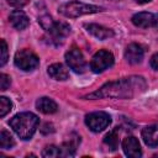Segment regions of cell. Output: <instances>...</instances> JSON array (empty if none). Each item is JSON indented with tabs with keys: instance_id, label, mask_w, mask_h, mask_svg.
Instances as JSON below:
<instances>
[{
	"instance_id": "26",
	"label": "cell",
	"mask_w": 158,
	"mask_h": 158,
	"mask_svg": "<svg viewBox=\"0 0 158 158\" xmlns=\"http://www.w3.org/2000/svg\"><path fill=\"white\" fill-rule=\"evenodd\" d=\"M149 64H151V67H152L154 70H158V53H156V54H153V56L151 57Z\"/></svg>"
},
{
	"instance_id": "27",
	"label": "cell",
	"mask_w": 158,
	"mask_h": 158,
	"mask_svg": "<svg viewBox=\"0 0 158 158\" xmlns=\"http://www.w3.org/2000/svg\"><path fill=\"white\" fill-rule=\"evenodd\" d=\"M137 4H147V2H149L151 0H135Z\"/></svg>"
},
{
	"instance_id": "25",
	"label": "cell",
	"mask_w": 158,
	"mask_h": 158,
	"mask_svg": "<svg viewBox=\"0 0 158 158\" xmlns=\"http://www.w3.org/2000/svg\"><path fill=\"white\" fill-rule=\"evenodd\" d=\"M6 1L9 5H11L14 7H22V6L27 5L30 0H6Z\"/></svg>"
},
{
	"instance_id": "10",
	"label": "cell",
	"mask_w": 158,
	"mask_h": 158,
	"mask_svg": "<svg viewBox=\"0 0 158 158\" xmlns=\"http://www.w3.org/2000/svg\"><path fill=\"white\" fill-rule=\"evenodd\" d=\"M143 56H144V49L142 48L141 44H138V43H130L126 47L125 58H126V60L128 63H131V64H138V63L142 62Z\"/></svg>"
},
{
	"instance_id": "20",
	"label": "cell",
	"mask_w": 158,
	"mask_h": 158,
	"mask_svg": "<svg viewBox=\"0 0 158 158\" xmlns=\"http://www.w3.org/2000/svg\"><path fill=\"white\" fill-rule=\"evenodd\" d=\"M12 109V102L5 98V96H1L0 98V117H4L7 112H10Z\"/></svg>"
},
{
	"instance_id": "22",
	"label": "cell",
	"mask_w": 158,
	"mask_h": 158,
	"mask_svg": "<svg viewBox=\"0 0 158 158\" xmlns=\"http://www.w3.org/2000/svg\"><path fill=\"white\" fill-rule=\"evenodd\" d=\"M38 22H40V25L42 26V28L43 30H46V31H48L49 30V27L53 25V20H52V17L49 16V15H42V16H40L38 17Z\"/></svg>"
},
{
	"instance_id": "29",
	"label": "cell",
	"mask_w": 158,
	"mask_h": 158,
	"mask_svg": "<svg viewBox=\"0 0 158 158\" xmlns=\"http://www.w3.org/2000/svg\"><path fill=\"white\" fill-rule=\"evenodd\" d=\"M111 1H116V0H111Z\"/></svg>"
},
{
	"instance_id": "5",
	"label": "cell",
	"mask_w": 158,
	"mask_h": 158,
	"mask_svg": "<svg viewBox=\"0 0 158 158\" xmlns=\"http://www.w3.org/2000/svg\"><path fill=\"white\" fill-rule=\"evenodd\" d=\"M111 123V117L104 111L90 112L85 116V125L93 132H101Z\"/></svg>"
},
{
	"instance_id": "19",
	"label": "cell",
	"mask_w": 158,
	"mask_h": 158,
	"mask_svg": "<svg viewBox=\"0 0 158 158\" xmlns=\"http://www.w3.org/2000/svg\"><path fill=\"white\" fill-rule=\"evenodd\" d=\"M14 144H15V141L10 135V132H7L6 130H2L0 133V147L2 149H10Z\"/></svg>"
},
{
	"instance_id": "1",
	"label": "cell",
	"mask_w": 158,
	"mask_h": 158,
	"mask_svg": "<svg viewBox=\"0 0 158 158\" xmlns=\"http://www.w3.org/2000/svg\"><path fill=\"white\" fill-rule=\"evenodd\" d=\"M146 89V81L142 77L122 78L116 81H111L101 86L99 90L84 96L85 99H100V98H114V99H130L137 93Z\"/></svg>"
},
{
	"instance_id": "21",
	"label": "cell",
	"mask_w": 158,
	"mask_h": 158,
	"mask_svg": "<svg viewBox=\"0 0 158 158\" xmlns=\"http://www.w3.org/2000/svg\"><path fill=\"white\" fill-rule=\"evenodd\" d=\"M42 157L46 158H53V157H59V148L57 146H47L43 151H42Z\"/></svg>"
},
{
	"instance_id": "13",
	"label": "cell",
	"mask_w": 158,
	"mask_h": 158,
	"mask_svg": "<svg viewBox=\"0 0 158 158\" xmlns=\"http://www.w3.org/2000/svg\"><path fill=\"white\" fill-rule=\"evenodd\" d=\"M85 28H86V31L89 33H91L98 40H107V38H110V37H112L115 35L111 28H107V27L101 26V25H98V23L85 25Z\"/></svg>"
},
{
	"instance_id": "17",
	"label": "cell",
	"mask_w": 158,
	"mask_h": 158,
	"mask_svg": "<svg viewBox=\"0 0 158 158\" xmlns=\"http://www.w3.org/2000/svg\"><path fill=\"white\" fill-rule=\"evenodd\" d=\"M80 141V139H79ZM78 139L74 142L73 139H69L68 142L62 143L58 148H59V157H73L75 153V147L79 142Z\"/></svg>"
},
{
	"instance_id": "11",
	"label": "cell",
	"mask_w": 158,
	"mask_h": 158,
	"mask_svg": "<svg viewBox=\"0 0 158 158\" xmlns=\"http://www.w3.org/2000/svg\"><path fill=\"white\" fill-rule=\"evenodd\" d=\"M132 23L141 28H148L156 26V15L152 12H138L132 16Z\"/></svg>"
},
{
	"instance_id": "6",
	"label": "cell",
	"mask_w": 158,
	"mask_h": 158,
	"mask_svg": "<svg viewBox=\"0 0 158 158\" xmlns=\"http://www.w3.org/2000/svg\"><path fill=\"white\" fill-rule=\"evenodd\" d=\"M114 64V56L106 49H100L96 52L90 60V69L94 73H102Z\"/></svg>"
},
{
	"instance_id": "15",
	"label": "cell",
	"mask_w": 158,
	"mask_h": 158,
	"mask_svg": "<svg viewBox=\"0 0 158 158\" xmlns=\"http://www.w3.org/2000/svg\"><path fill=\"white\" fill-rule=\"evenodd\" d=\"M36 107L38 111H41L42 114H46V115H49V114H54L57 112L58 110V105L54 100H52L51 98H40L37 101H36Z\"/></svg>"
},
{
	"instance_id": "9",
	"label": "cell",
	"mask_w": 158,
	"mask_h": 158,
	"mask_svg": "<svg viewBox=\"0 0 158 158\" xmlns=\"http://www.w3.org/2000/svg\"><path fill=\"white\" fill-rule=\"evenodd\" d=\"M122 149H123L125 154L127 157H131V158H138L142 154L139 142L133 136H127V137L123 138V141H122Z\"/></svg>"
},
{
	"instance_id": "14",
	"label": "cell",
	"mask_w": 158,
	"mask_h": 158,
	"mask_svg": "<svg viewBox=\"0 0 158 158\" xmlns=\"http://www.w3.org/2000/svg\"><path fill=\"white\" fill-rule=\"evenodd\" d=\"M142 138L148 147H158V125H149L142 130Z\"/></svg>"
},
{
	"instance_id": "24",
	"label": "cell",
	"mask_w": 158,
	"mask_h": 158,
	"mask_svg": "<svg viewBox=\"0 0 158 158\" xmlns=\"http://www.w3.org/2000/svg\"><path fill=\"white\" fill-rule=\"evenodd\" d=\"M7 62V44L5 42V40H1V60H0V65H5V63Z\"/></svg>"
},
{
	"instance_id": "12",
	"label": "cell",
	"mask_w": 158,
	"mask_h": 158,
	"mask_svg": "<svg viewBox=\"0 0 158 158\" xmlns=\"http://www.w3.org/2000/svg\"><path fill=\"white\" fill-rule=\"evenodd\" d=\"M9 20H10V23L12 25V27L19 30V31L25 30L30 25V20H28L27 15L22 10H14V11H11L10 16H9Z\"/></svg>"
},
{
	"instance_id": "28",
	"label": "cell",
	"mask_w": 158,
	"mask_h": 158,
	"mask_svg": "<svg viewBox=\"0 0 158 158\" xmlns=\"http://www.w3.org/2000/svg\"><path fill=\"white\" fill-rule=\"evenodd\" d=\"M156 27L158 28V15H156Z\"/></svg>"
},
{
	"instance_id": "8",
	"label": "cell",
	"mask_w": 158,
	"mask_h": 158,
	"mask_svg": "<svg viewBox=\"0 0 158 158\" xmlns=\"http://www.w3.org/2000/svg\"><path fill=\"white\" fill-rule=\"evenodd\" d=\"M47 32L51 37V41L54 42L56 44H59L70 33V26L65 22H62V21L53 22V25L49 27V30Z\"/></svg>"
},
{
	"instance_id": "2",
	"label": "cell",
	"mask_w": 158,
	"mask_h": 158,
	"mask_svg": "<svg viewBox=\"0 0 158 158\" xmlns=\"http://www.w3.org/2000/svg\"><path fill=\"white\" fill-rule=\"evenodd\" d=\"M11 128L22 139H30L36 132L40 118L32 112H20L9 121Z\"/></svg>"
},
{
	"instance_id": "23",
	"label": "cell",
	"mask_w": 158,
	"mask_h": 158,
	"mask_svg": "<svg viewBox=\"0 0 158 158\" xmlns=\"http://www.w3.org/2000/svg\"><path fill=\"white\" fill-rule=\"evenodd\" d=\"M10 84H11V78L9 77V75H6V74H0V89L2 90V91H5L9 86H10Z\"/></svg>"
},
{
	"instance_id": "3",
	"label": "cell",
	"mask_w": 158,
	"mask_h": 158,
	"mask_svg": "<svg viewBox=\"0 0 158 158\" xmlns=\"http://www.w3.org/2000/svg\"><path fill=\"white\" fill-rule=\"evenodd\" d=\"M104 9L101 6H96V5H91V4H85L81 1H69L65 4H62L58 9L59 14L65 16V17H79L83 15H88V14H95V12H100Z\"/></svg>"
},
{
	"instance_id": "4",
	"label": "cell",
	"mask_w": 158,
	"mask_h": 158,
	"mask_svg": "<svg viewBox=\"0 0 158 158\" xmlns=\"http://www.w3.org/2000/svg\"><path fill=\"white\" fill-rule=\"evenodd\" d=\"M14 62H15V65L17 68H20L21 70H25V72L33 70L40 64L38 57L32 51H30V49L17 51L16 54H15Z\"/></svg>"
},
{
	"instance_id": "16",
	"label": "cell",
	"mask_w": 158,
	"mask_h": 158,
	"mask_svg": "<svg viewBox=\"0 0 158 158\" xmlns=\"http://www.w3.org/2000/svg\"><path fill=\"white\" fill-rule=\"evenodd\" d=\"M48 75L54 80H65V79H68L69 73L63 64L54 63L48 67Z\"/></svg>"
},
{
	"instance_id": "18",
	"label": "cell",
	"mask_w": 158,
	"mask_h": 158,
	"mask_svg": "<svg viewBox=\"0 0 158 158\" xmlns=\"http://www.w3.org/2000/svg\"><path fill=\"white\" fill-rule=\"evenodd\" d=\"M104 143L112 151H115L118 146V127L109 131L104 137Z\"/></svg>"
},
{
	"instance_id": "7",
	"label": "cell",
	"mask_w": 158,
	"mask_h": 158,
	"mask_svg": "<svg viewBox=\"0 0 158 158\" xmlns=\"http://www.w3.org/2000/svg\"><path fill=\"white\" fill-rule=\"evenodd\" d=\"M65 62L68 67L75 73H84L86 69V62L78 47H72L65 53Z\"/></svg>"
}]
</instances>
